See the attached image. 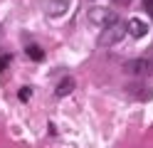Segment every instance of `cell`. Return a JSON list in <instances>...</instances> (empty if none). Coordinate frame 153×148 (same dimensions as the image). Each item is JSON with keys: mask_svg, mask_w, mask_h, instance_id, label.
<instances>
[{"mask_svg": "<svg viewBox=\"0 0 153 148\" xmlns=\"http://www.w3.org/2000/svg\"><path fill=\"white\" fill-rule=\"evenodd\" d=\"M126 25L128 22H123V20H114L111 25H106L101 30V35H99V45L101 47H111V45H116L123 39V35H126Z\"/></svg>", "mask_w": 153, "mask_h": 148, "instance_id": "1", "label": "cell"}, {"mask_svg": "<svg viewBox=\"0 0 153 148\" xmlns=\"http://www.w3.org/2000/svg\"><path fill=\"white\" fill-rule=\"evenodd\" d=\"M123 72L131 77H151L153 74V59H148V57L128 59V62H123Z\"/></svg>", "mask_w": 153, "mask_h": 148, "instance_id": "2", "label": "cell"}, {"mask_svg": "<svg viewBox=\"0 0 153 148\" xmlns=\"http://www.w3.org/2000/svg\"><path fill=\"white\" fill-rule=\"evenodd\" d=\"M87 17H89V22H91V25H101V27H106V25L114 22V20H119L109 7H99V5H94L89 13H87Z\"/></svg>", "mask_w": 153, "mask_h": 148, "instance_id": "3", "label": "cell"}, {"mask_svg": "<svg viewBox=\"0 0 153 148\" xmlns=\"http://www.w3.org/2000/svg\"><path fill=\"white\" fill-rule=\"evenodd\" d=\"M42 10H45L47 17H62L69 10V0H45Z\"/></svg>", "mask_w": 153, "mask_h": 148, "instance_id": "4", "label": "cell"}, {"mask_svg": "<svg viewBox=\"0 0 153 148\" xmlns=\"http://www.w3.org/2000/svg\"><path fill=\"white\" fill-rule=\"evenodd\" d=\"M126 91H128V96L136 99V101H151V99H153V89L146 86L143 82H133V84H128Z\"/></svg>", "mask_w": 153, "mask_h": 148, "instance_id": "5", "label": "cell"}, {"mask_svg": "<svg viewBox=\"0 0 153 148\" xmlns=\"http://www.w3.org/2000/svg\"><path fill=\"white\" fill-rule=\"evenodd\" d=\"M126 32L133 37V39H141V37H146L148 35V25L143 22V20H128V25H126Z\"/></svg>", "mask_w": 153, "mask_h": 148, "instance_id": "6", "label": "cell"}, {"mask_svg": "<svg viewBox=\"0 0 153 148\" xmlns=\"http://www.w3.org/2000/svg\"><path fill=\"white\" fill-rule=\"evenodd\" d=\"M72 91H74V79H72V77H64V79H59V82H57V86H54V96H57V99L69 96Z\"/></svg>", "mask_w": 153, "mask_h": 148, "instance_id": "7", "label": "cell"}, {"mask_svg": "<svg viewBox=\"0 0 153 148\" xmlns=\"http://www.w3.org/2000/svg\"><path fill=\"white\" fill-rule=\"evenodd\" d=\"M25 52H27V57H30V59H35V62H42V59H45L42 47H37V45H27Z\"/></svg>", "mask_w": 153, "mask_h": 148, "instance_id": "8", "label": "cell"}, {"mask_svg": "<svg viewBox=\"0 0 153 148\" xmlns=\"http://www.w3.org/2000/svg\"><path fill=\"white\" fill-rule=\"evenodd\" d=\"M30 96H32V89H30V86H22V89H20V99H22V101H27Z\"/></svg>", "mask_w": 153, "mask_h": 148, "instance_id": "9", "label": "cell"}, {"mask_svg": "<svg viewBox=\"0 0 153 148\" xmlns=\"http://www.w3.org/2000/svg\"><path fill=\"white\" fill-rule=\"evenodd\" d=\"M10 59H13L10 54H0V72H3V69H5L7 64H10Z\"/></svg>", "mask_w": 153, "mask_h": 148, "instance_id": "10", "label": "cell"}, {"mask_svg": "<svg viewBox=\"0 0 153 148\" xmlns=\"http://www.w3.org/2000/svg\"><path fill=\"white\" fill-rule=\"evenodd\" d=\"M143 7H146L148 15H153V0H143Z\"/></svg>", "mask_w": 153, "mask_h": 148, "instance_id": "11", "label": "cell"}, {"mask_svg": "<svg viewBox=\"0 0 153 148\" xmlns=\"http://www.w3.org/2000/svg\"><path fill=\"white\" fill-rule=\"evenodd\" d=\"M116 3H119V5H128L131 0H116Z\"/></svg>", "mask_w": 153, "mask_h": 148, "instance_id": "12", "label": "cell"}, {"mask_svg": "<svg viewBox=\"0 0 153 148\" xmlns=\"http://www.w3.org/2000/svg\"><path fill=\"white\" fill-rule=\"evenodd\" d=\"M0 37H3V27H0Z\"/></svg>", "mask_w": 153, "mask_h": 148, "instance_id": "13", "label": "cell"}]
</instances>
